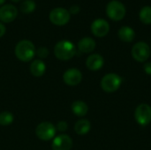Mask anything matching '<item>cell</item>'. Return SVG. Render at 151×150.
<instances>
[{
    "label": "cell",
    "instance_id": "1",
    "mask_svg": "<svg viewBox=\"0 0 151 150\" xmlns=\"http://www.w3.org/2000/svg\"><path fill=\"white\" fill-rule=\"evenodd\" d=\"M15 56L22 62H28L32 60L36 53L34 43L28 40H22L15 46Z\"/></svg>",
    "mask_w": 151,
    "mask_h": 150
},
{
    "label": "cell",
    "instance_id": "2",
    "mask_svg": "<svg viewBox=\"0 0 151 150\" xmlns=\"http://www.w3.org/2000/svg\"><path fill=\"white\" fill-rule=\"evenodd\" d=\"M54 54L58 59L66 61L74 57V55L76 54V48L72 42L63 40L58 42L55 45Z\"/></svg>",
    "mask_w": 151,
    "mask_h": 150
},
{
    "label": "cell",
    "instance_id": "3",
    "mask_svg": "<svg viewBox=\"0 0 151 150\" xmlns=\"http://www.w3.org/2000/svg\"><path fill=\"white\" fill-rule=\"evenodd\" d=\"M126 12L127 10L125 5L118 0H112L109 2L106 6L107 16L114 21H119L123 19L126 16Z\"/></svg>",
    "mask_w": 151,
    "mask_h": 150
},
{
    "label": "cell",
    "instance_id": "4",
    "mask_svg": "<svg viewBox=\"0 0 151 150\" xmlns=\"http://www.w3.org/2000/svg\"><path fill=\"white\" fill-rule=\"evenodd\" d=\"M122 81L123 80L119 75L116 73H108L101 80V88L106 93H113L120 88Z\"/></svg>",
    "mask_w": 151,
    "mask_h": 150
},
{
    "label": "cell",
    "instance_id": "5",
    "mask_svg": "<svg viewBox=\"0 0 151 150\" xmlns=\"http://www.w3.org/2000/svg\"><path fill=\"white\" fill-rule=\"evenodd\" d=\"M56 126L50 122H42L35 128V135L42 141H48L55 138L56 135Z\"/></svg>",
    "mask_w": 151,
    "mask_h": 150
},
{
    "label": "cell",
    "instance_id": "6",
    "mask_svg": "<svg viewBox=\"0 0 151 150\" xmlns=\"http://www.w3.org/2000/svg\"><path fill=\"white\" fill-rule=\"evenodd\" d=\"M70 16L71 14L68 10L62 7H58L50 12L49 19L50 22L56 26H64L69 22Z\"/></svg>",
    "mask_w": 151,
    "mask_h": 150
},
{
    "label": "cell",
    "instance_id": "7",
    "mask_svg": "<svg viewBox=\"0 0 151 150\" xmlns=\"http://www.w3.org/2000/svg\"><path fill=\"white\" fill-rule=\"evenodd\" d=\"M136 122L142 126H148L151 122V107L147 103H142L137 106L134 111Z\"/></svg>",
    "mask_w": 151,
    "mask_h": 150
},
{
    "label": "cell",
    "instance_id": "8",
    "mask_svg": "<svg viewBox=\"0 0 151 150\" xmlns=\"http://www.w3.org/2000/svg\"><path fill=\"white\" fill-rule=\"evenodd\" d=\"M150 47L144 42H139L133 46L132 56L138 62H145L150 56Z\"/></svg>",
    "mask_w": 151,
    "mask_h": 150
},
{
    "label": "cell",
    "instance_id": "9",
    "mask_svg": "<svg viewBox=\"0 0 151 150\" xmlns=\"http://www.w3.org/2000/svg\"><path fill=\"white\" fill-rule=\"evenodd\" d=\"M82 80V74L80 70L76 68H70L65 72L63 74V80L64 82L71 87L77 86L81 83Z\"/></svg>",
    "mask_w": 151,
    "mask_h": 150
},
{
    "label": "cell",
    "instance_id": "10",
    "mask_svg": "<svg viewBox=\"0 0 151 150\" xmlns=\"http://www.w3.org/2000/svg\"><path fill=\"white\" fill-rule=\"evenodd\" d=\"M73 147V140L67 134H60L54 138L51 148L52 150H71Z\"/></svg>",
    "mask_w": 151,
    "mask_h": 150
},
{
    "label": "cell",
    "instance_id": "11",
    "mask_svg": "<svg viewBox=\"0 0 151 150\" xmlns=\"http://www.w3.org/2000/svg\"><path fill=\"white\" fill-rule=\"evenodd\" d=\"M110 31L109 23L104 19H97L91 24V32L96 37H104Z\"/></svg>",
    "mask_w": 151,
    "mask_h": 150
},
{
    "label": "cell",
    "instance_id": "12",
    "mask_svg": "<svg viewBox=\"0 0 151 150\" xmlns=\"http://www.w3.org/2000/svg\"><path fill=\"white\" fill-rule=\"evenodd\" d=\"M18 15V10L13 4H4L0 7V20L4 23L12 22Z\"/></svg>",
    "mask_w": 151,
    "mask_h": 150
},
{
    "label": "cell",
    "instance_id": "13",
    "mask_svg": "<svg viewBox=\"0 0 151 150\" xmlns=\"http://www.w3.org/2000/svg\"><path fill=\"white\" fill-rule=\"evenodd\" d=\"M104 64V57L99 54H92L86 60V65L90 71H97L103 67Z\"/></svg>",
    "mask_w": 151,
    "mask_h": 150
},
{
    "label": "cell",
    "instance_id": "14",
    "mask_svg": "<svg viewBox=\"0 0 151 150\" xmlns=\"http://www.w3.org/2000/svg\"><path fill=\"white\" fill-rule=\"evenodd\" d=\"M96 42L91 37H84L78 42V49L82 53H90L96 49Z\"/></svg>",
    "mask_w": 151,
    "mask_h": 150
},
{
    "label": "cell",
    "instance_id": "15",
    "mask_svg": "<svg viewBox=\"0 0 151 150\" xmlns=\"http://www.w3.org/2000/svg\"><path fill=\"white\" fill-rule=\"evenodd\" d=\"M119 37L122 42H131L134 40L135 38V32L134 30L127 26L121 27L119 30Z\"/></svg>",
    "mask_w": 151,
    "mask_h": 150
},
{
    "label": "cell",
    "instance_id": "16",
    "mask_svg": "<svg viewBox=\"0 0 151 150\" xmlns=\"http://www.w3.org/2000/svg\"><path fill=\"white\" fill-rule=\"evenodd\" d=\"M46 72V65L41 59H35L30 65V72L35 77H41Z\"/></svg>",
    "mask_w": 151,
    "mask_h": 150
},
{
    "label": "cell",
    "instance_id": "17",
    "mask_svg": "<svg viewBox=\"0 0 151 150\" xmlns=\"http://www.w3.org/2000/svg\"><path fill=\"white\" fill-rule=\"evenodd\" d=\"M72 111L77 117H84L88 111V107L86 103L82 101H75L72 103Z\"/></svg>",
    "mask_w": 151,
    "mask_h": 150
},
{
    "label": "cell",
    "instance_id": "18",
    "mask_svg": "<svg viewBox=\"0 0 151 150\" xmlns=\"http://www.w3.org/2000/svg\"><path fill=\"white\" fill-rule=\"evenodd\" d=\"M91 128V124L88 119H80L75 123L74 131L79 135L87 134Z\"/></svg>",
    "mask_w": 151,
    "mask_h": 150
},
{
    "label": "cell",
    "instance_id": "19",
    "mask_svg": "<svg viewBox=\"0 0 151 150\" xmlns=\"http://www.w3.org/2000/svg\"><path fill=\"white\" fill-rule=\"evenodd\" d=\"M139 18L143 24H151V6H144L139 13Z\"/></svg>",
    "mask_w": 151,
    "mask_h": 150
},
{
    "label": "cell",
    "instance_id": "20",
    "mask_svg": "<svg viewBox=\"0 0 151 150\" xmlns=\"http://www.w3.org/2000/svg\"><path fill=\"white\" fill-rule=\"evenodd\" d=\"M35 6H36L35 3L33 0H25L19 5V9L23 13L28 14V13H31L35 11Z\"/></svg>",
    "mask_w": 151,
    "mask_h": 150
},
{
    "label": "cell",
    "instance_id": "21",
    "mask_svg": "<svg viewBox=\"0 0 151 150\" xmlns=\"http://www.w3.org/2000/svg\"><path fill=\"white\" fill-rule=\"evenodd\" d=\"M14 120V117L12 113L9 111H3L0 113V125L1 126H9Z\"/></svg>",
    "mask_w": 151,
    "mask_h": 150
},
{
    "label": "cell",
    "instance_id": "22",
    "mask_svg": "<svg viewBox=\"0 0 151 150\" xmlns=\"http://www.w3.org/2000/svg\"><path fill=\"white\" fill-rule=\"evenodd\" d=\"M36 55L40 58H45L49 55V50L46 47H41L36 50Z\"/></svg>",
    "mask_w": 151,
    "mask_h": 150
},
{
    "label": "cell",
    "instance_id": "23",
    "mask_svg": "<svg viewBox=\"0 0 151 150\" xmlns=\"http://www.w3.org/2000/svg\"><path fill=\"white\" fill-rule=\"evenodd\" d=\"M67 128H68V124L65 121H59L56 126V129L59 132H65L67 130Z\"/></svg>",
    "mask_w": 151,
    "mask_h": 150
},
{
    "label": "cell",
    "instance_id": "24",
    "mask_svg": "<svg viewBox=\"0 0 151 150\" xmlns=\"http://www.w3.org/2000/svg\"><path fill=\"white\" fill-rule=\"evenodd\" d=\"M80 7L78 6V5H76V4H73V5H72L71 7H70V9H69V12H70V14H77V13H79L80 12Z\"/></svg>",
    "mask_w": 151,
    "mask_h": 150
},
{
    "label": "cell",
    "instance_id": "25",
    "mask_svg": "<svg viewBox=\"0 0 151 150\" xmlns=\"http://www.w3.org/2000/svg\"><path fill=\"white\" fill-rule=\"evenodd\" d=\"M143 69H144V72L149 74V75H151V62H149V63H146L143 66Z\"/></svg>",
    "mask_w": 151,
    "mask_h": 150
},
{
    "label": "cell",
    "instance_id": "26",
    "mask_svg": "<svg viewBox=\"0 0 151 150\" xmlns=\"http://www.w3.org/2000/svg\"><path fill=\"white\" fill-rule=\"evenodd\" d=\"M5 31H6V28H5L4 25L0 22V37H2L5 34Z\"/></svg>",
    "mask_w": 151,
    "mask_h": 150
},
{
    "label": "cell",
    "instance_id": "27",
    "mask_svg": "<svg viewBox=\"0 0 151 150\" xmlns=\"http://www.w3.org/2000/svg\"><path fill=\"white\" fill-rule=\"evenodd\" d=\"M4 2H5V0H0V6H2V5H4Z\"/></svg>",
    "mask_w": 151,
    "mask_h": 150
},
{
    "label": "cell",
    "instance_id": "28",
    "mask_svg": "<svg viewBox=\"0 0 151 150\" xmlns=\"http://www.w3.org/2000/svg\"><path fill=\"white\" fill-rule=\"evenodd\" d=\"M12 2H16V3H17V2H19V1H21V0H12Z\"/></svg>",
    "mask_w": 151,
    "mask_h": 150
}]
</instances>
